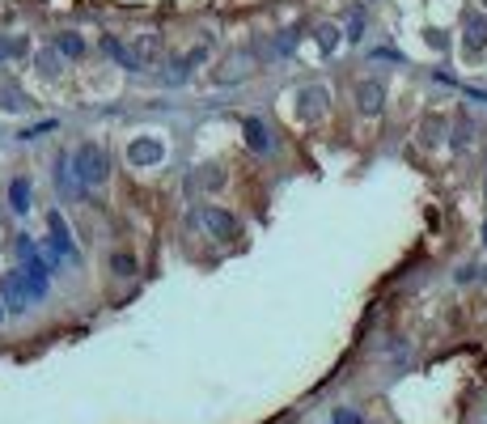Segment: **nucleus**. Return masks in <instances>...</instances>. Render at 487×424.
I'll return each mask as SVG.
<instances>
[{"instance_id":"1","label":"nucleus","mask_w":487,"mask_h":424,"mask_svg":"<svg viewBox=\"0 0 487 424\" xmlns=\"http://www.w3.org/2000/svg\"><path fill=\"white\" fill-rule=\"evenodd\" d=\"M72 174L81 187H98L106 183V174H111V162H106V149L102 144H81L72 153Z\"/></svg>"},{"instance_id":"2","label":"nucleus","mask_w":487,"mask_h":424,"mask_svg":"<svg viewBox=\"0 0 487 424\" xmlns=\"http://www.w3.org/2000/svg\"><path fill=\"white\" fill-rule=\"evenodd\" d=\"M191 225H203L212 238H221V242H229V238H238V234H242V225H238L233 212L212 208V204H203L199 212H191Z\"/></svg>"},{"instance_id":"3","label":"nucleus","mask_w":487,"mask_h":424,"mask_svg":"<svg viewBox=\"0 0 487 424\" xmlns=\"http://www.w3.org/2000/svg\"><path fill=\"white\" fill-rule=\"evenodd\" d=\"M17 255H22V263H26V280H30V289H34V301L47 293V280H51V263L38 255V246L30 242V238H17Z\"/></svg>"},{"instance_id":"4","label":"nucleus","mask_w":487,"mask_h":424,"mask_svg":"<svg viewBox=\"0 0 487 424\" xmlns=\"http://www.w3.org/2000/svg\"><path fill=\"white\" fill-rule=\"evenodd\" d=\"M0 297H5L9 314H26L30 301H34V289H30L26 272H5V280H0Z\"/></svg>"},{"instance_id":"5","label":"nucleus","mask_w":487,"mask_h":424,"mask_svg":"<svg viewBox=\"0 0 487 424\" xmlns=\"http://www.w3.org/2000/svg\"><path fill=\"white\" fill-rule=\"evenodd\" d=\"M47 225H51V255L60 263H77V246H72V234H68V221L60 217V208L47 217Z\"/></svg>"},{"instance_id":"6","label":"nucleus","mask_w":487,"mask_h":424,"mask_svg":"<svg viewBox=\"0 0 487 424\" xmlns=\"http://www.w3.org/2000/svg\"><path fill=\"white\" fill-rule=\"evenodd\" d=\"M127 162L132 166H161V162H166V144H161L157 136H140V140H132L127 144Z\"/></svg>"},{"instance_id":"7","label":"nucleus","mask_w":487,"mask_h":424,"mask_svg":"<svg viewBox=\"0 0 487 424\" xmlns=\"http://www.w3.org/2000/svg\"><path fill=\"white\" fill-rule=\"evenodd\" d=\"M132 60H136V68H153L161 60V34H153V30L136 34L132 38Z\"/></svg>"},{"instance_id":"8","label":"nucleus","mask_w":487,"mask_h":424,"mask_svg":"<svg viewBox=\"0 0 487 424\" xmlns=\"http://www.w3.org/2000/svg\"><path fill=\"white\" fill-rule=\"evenodd\" d=\"M382 102H386V85L382 81H360L356 85V111L360 115H377V111H382Z\"/></svg>"},{"instance_id":"9","label":"nucleus","mask_w":487,"mask_h":424,"mask_svg":"<svg viewBox=\"0 0 487 424\" xmlns=\"http://www.w3.org/2000/svg\"><path fill=\"white\" fill-rule=\"evenodd\" d=\"M242 132H246V144H250L254 153H272V149H276L272 128H267L263 119H246V123H242Z\"/></svg>"},{"instance_id":"10","label":"nucleus","mask_w":487,"mask_h":424,"mask_svg":"<svg viewBox=\"0 0 487 424\" xmlns=\"http://www.w3.org/2000/svg\"><path fill=\"white\" fill-rule=\"evenodd\" d=\"M221 183H225V170H221V166H199V170L187 179L191 191H212V187H221Z\"/></svg>"},{"instance_id":"11","label":"nucleus","mask_w":487,"mask_h":424,"mask_svg":"<svg viewBox=\"0 0 487 424\" xmlns=\"http://www.w3.org/2000/svg\"><path fill=\"white\" fill-rule=\"evenodd\" d=\"M322 106H327V89H322V85L301 89V119H318Z\"/></svg>"},{"instance_id":"12","label":"nucleus","mask_w":487,"mask_h":424,"mask_svg":"<svg viewBox=\"0 0 487 424\" xmlns=\"http://www.w3.org/2000/svg\"><path fill=\"white\" fill-rule=\"evenodd\" d=\"M60 51V56H68V60H81L85 56V38L81 34H72V30H64V34H56V43H51Z\"/></svg>"},{"instance_id":"13","label":"nucleus","mask_w":487,"mask_h":424,"mask_svg":"<svg viewBox=\"0 0 487 424\" xmlns=\"http://www.w3.org/2000/svg\"><path fill=\"white\" fill-rule=\"evenodd\" d=\"M441 136H445V119H441V115H428V119L419 123V144H424V149L441 144Z\"/></svg>"},{"instance_id":"14","label":"nucleus","mask_w":487,"mask_h":424,"mask_svg":"<svg viewBox=\"0 0 487 424\" xmlns=\"http://www.w3.org/2000/svg\"><path fill=\"white\" fill-rule=\"evenodd\" d=\"M102 51H106L111 60H119L123 68H136V60H132V47H123L115 34H102Z\"/></svg>"},{"instance_id":"15","label":"nucleus","mask_w":487,"mask_h":424,"mask_svg":"<svg viewBox=\"0 0 487 424\" xmlns=\"http://www.w3.org/2000/svg\"><path fill=\"white\" fill-rule=\"evenodd\" d=\"M9 208L13 212H30V179H13L9 183Z\"/></svg>"},{"instance_id":"16","label":"nucleus","mask_w":487,"mask_h":424,"mask_svg":"<svg viewBox=\"0 0 487 424\" xmlns=\"http://www.w3.org/2000/svg\"><path fill=\"white\" fill-rule=\"evenodd\" d=\"M0 106H5V111H30V98L17 85H0Z\"/></svg>"},{"instance_id":"17","label":"nucleus","mask_w":487,"mask_h":424,"mask_svg":"<svg viewBox=\"0 0 487 424\" xmlns=\"http://www.w3.org/2000/svg\"><path fill=\"white\" fill-rule=\"evenodd\" d=\"M466 47H487V17H466Z\"/></svg>"},{"instance_id":"18","label":"nucleus","mask_w":487,"mask_h":424,"mask_svg":"<svg viewBox=\"0 0 487 424\" xmlns=\"http://www.w3.org/2000/svg\"><path fill=\"white\" fill-rule=\"evenodd\" d=\"M111 272H115V276H136V255L115 250V255H111Z\"/></svg>"},{"instance_id":"19","label":"nucleus","mask_w":487,"mask_h":424,"mask_svg":"<svg viewBox=\"0 0 487 424\" xmlns=\"http://www.w3.org/2000/svg\"><path fill=\"white\" fill-rule=\"evenodd\" d=\"M30 38H0V56H26Z\"/></svg>"},{"instance_id":"20","label":"nucleus","mask_w":487,"mask_h":424,"mask_svg":"<svg viewBox=\"0 0 487 424\" xmlns=\"http://www.w3.org/2000/svg\"><path fill=\"white\" fill-rule=\"evenodd\" d=\"M318 43H322V51H335L339 47V26H318Z\"/></svg>"},{"instance_id":"21","label":"nucleus","mask_w":487,"mask_h":424,"mask_svg":"<svg viewBox=\"0 0 487 424\" xmlns=\"http://www.w3.org/2000/svg\"><path fill=\"white\" fill-rule=\"evenodd\" d=\"M56 56H60L56 47H51V51H42V56H38V68H42V77H56Z\"/></svg>"},{"instance_id":"22","label":"nucleus","mask_w":487,"mask_h":424,"mask_svg":"<svg viewBox=\"0 0 487 424\" xmlns=\"http://www.w3.org/2000/svg\"><path fill=\"white\" fill-rule=\"evenodd\" d=\"M454 144H458V149L470 144V119H458V136H454Z\"/></svg>"},{"instance_id":"23","label":"nucleus","mask_w":487,"mask_h":424,"mask_svg":"<svg viewBox=\"0 0 487 424\" xmlns=\"http://www.w3.org/2000/svg\"><path fill=\"white\" fill-rule=\"evenodd\" d=\"M335 424H360V416H356V411H339Z\"/></svg>"},{"instance_id":"24","label":"nucleus","mask_w":487,"mask_h":424,"mask_svg":"<svg viewBox=\"0 0 487 424\" xmlns=\"http://www.w3.org/2000/svg\"><path fill=\"white\" fill-rule=\"evenodd\" d=\"M5 314H9V305H5V297H0V323H5Z\"/></svg>"},{"instance_id":"25","label":"nucleus","mask_w":487,"mask_h":424,"mask_svg":"<svg viewBox=\"0 0 487 424\" xmlns=\"http://www.w3.org/2000/svg\"><path fill=\"white\" fill-rule=\"evenodd\" d=\"M0 246H5V229H0Z\"/></svg>"},{"instance_id":"26","label":"nucleus","mask_w":487,"mask_h":424,"mask_svg":"<svg viewBox=\"0 0 487 424\" xmlns=\"http://www.w3.org/2000/svg\"><path fill=\"white\" fill-rule=\"evenodd\" d=\"M483 242H487V225H483Z\"/></svg>"}]
</instances>
